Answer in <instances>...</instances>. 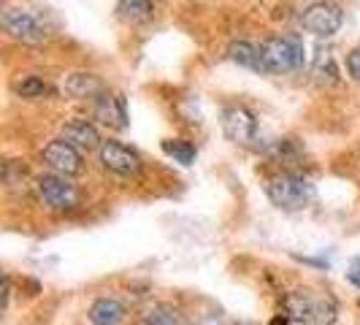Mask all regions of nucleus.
Returning <instances> with one entry per match:
<instances>
[{
    "mask_svg": "<svg viewBox=\"0 0 360 325\" xmlns=\"http://www.w3.org/2000/svg\"><path fill=\"white\" fill-rule=\"evenodd\" d=\"M266 196L274 206H279L282 212H301L314 200L317 190L311 179L295 171H279L266 179Z\"/></svg>",
    "mask_w": 360,
    "mask_h": 325,
    "instance_id": "f257e3e1",
    "label": "nucleus"
},
{
    "mask_svg": "<svg viewBox=\"0 0 360 325\" xmlns=\"http://www.w3.org/2000/svg\"><path fill=\"white\" fill-rule=\"evenodd\" d=\"M285 312L292 323L330 325L336 320V301L330 295H314L311 290H292L285 295Z\"/></svg>",
    "mask_w": 360,
    "mask_h": 325,
    "instance_id": "f03ea898",
    "label": "nucleus"
},
{
    "mask_svg": "<svg viewBox=\"0 0 360 325\" xmlns=\"http://www.w3.org/2000/svg\"><path fill=\"white\" fill-rule=\"evenodd\" d=\"M263 73H292L304 65V44L298 36H269L260 44Z\"/></svg>",
    "mask_w": 360,
    "mask_h": 325,
    "instance_id": "7ed1b4c3",
    "label": "nucleus"
},
{
    "mask_svg": "<svg viewBox=\"0 0 360 325\" xmlns=\"http://www.w3.org/2000/svg\"><path fill=\"white\" fill-rule=\"evenodd\" d=\"M36 196L44 203V209H49L54 215H71L82 206V193L68 177L60 174H44L36 179Z\"/></svg>",
    "mask_w": 360,
    "mask_h": 325,
    "instance_id": "20e7f679",
    "label": "nucleus"
},
{
    "mask_svg": "<svg viewBox=\"0 0 360 325\" xmlns=\"http://www.w3.org/2000/svg\"><path fill=\"white\" fill-rule=\"evenodd\" d=\"M0 25H3L6 36L17 44H25V46H44L49 41L46 25L33 11L19 8V6H6L0 11Z\"/></svg>",
    "mask_w": 360,
    "mask_h": 325,
    "instance_id": "39448f33",
    "label": "nucleus"
},
{
    "mask_svg": "<svg viewBox=\"0 0 360 325\" xmlns=\"http://www.w3.org/2000/svg\"><path fill=\"white\" fill-rule=\"evenodd\" d=\"M344 11L330 0H317L301 11V27L317 38H330L342 30Z\"/></svg>",
    "mask_w": 360,
    "mask_h": 325,
    "instance_id": "423d86ee",
    "label": "nucleus"
},
{
    "mask_svg": "<svg viewBox=\"0 0 360 325\" xmlns=\"http://www.w3.org/2000/svg\"><path fill=\"white\" fill-rule=\"evenodd\" d=\"M219 125L225 139L236 146L252 149L257 141V117L247 106H225L219 111Z\"/></svg>",
    "mask_w": 360,
    "mask_h": 325,
    "instance_id": "0eeeda50",
    "label": "nucleus"
},
{
    "mask_svg": "<svg viewBox=\"0 0 360 325\" xmlns=\"http://www.w3.org/2000/svg\"><path fill=\"white\" fill-rule=\"evenodd\" d=\"M98 158H101V165L117 174V177H125V179H136L144 168L141 158L130 149V146L120 144V141H103V146L98 149Z\"/></svg>",
    "mask_w": 360,
    "mask_h": 325,
    "instance_id": "6e6552de",
    "label": "nucleus"
},
{
    "mask_svg": "<svg viewBox=\"0 0 360 325\" xmlns=\"http://www.w3.org/2000/svg\"><path fill=\"white\" fill-rule=\"evenodd\" d=\"M41 160L44 165L52 171V174H60V177H76L82 174V152L71 146L65 139H54L44 146L41 152Z\"/></svg>",
    "mask_w": 360,
    "mask_h": 325,
    "instance_id": "1a4fd4ad",
    "label": "nucleus"
},
{
    "mask_svg": "<svg viewBox=\"0 0 360 325\" xmlns=\"http://www.w3.org/2000/svg\"><path fill=\"white\" fill-rule=\"evenodd\" d=\"M60 139H65V141L71 146H76L79 152H95V149L103 146L98 127L92 125L90 120H84V117L68 120V122L63 125V130H60Z\"/></svg>",
    "mask_w": 360,
    "mask_h": 325,
    "instance_id": "9d476101",
    "label": "nucleus"
},
{
    "mask_svg": "<svg viewBox=\"0 0 360 325\" xmlns=\"http://www.w3.org/2000/svg\"><path fill=\"white\" fill-rule=\"evenodd\" d=\"M92 117L106 127H114V130H122L127 125V108H125V98L122 95H111V92H103L101 98L92 101Z\"/></svg>",
    "mask_w": 360,
    "mask_h": 325,
    "instance_id": "9b49d317",
    "label": "nucleus"
},
{
    "mask_svg": "<svg viewBox=\"0 0 360 325\" xmlns=\"http://www.w3.org/2000/svg\"><path fill=\"white\" fill-rule=\"evenodd\" d=\"M63 92H65L68 98H73V101H95V98H101V95L106 92V84H103L95 73L76 71L65 76Z\"/></svg>",
    "mask_w": 360,
    "mask_h": 325,
    "instance_id": "f8f14e48",
    "label": "nucleus"
},
{
    "mask_svg": "<svg viewBox=\"0 0 360 325\" xmlns=\"http://www.w3.org/2000/svg\"><path fill=\"white\" fill-rule=\"evenodd\" d=\"M311 79L323 87H330V84H339L342 79V71H339V63H336V54L328 46H317L314 54H311Z\"/></svg>",
    "mask_w": 360,
    "mask_h": 325,
    "instance_id": "ddd939ff",
    "label": "nucleus"
},
{
    "mask_svg": "<svg viewBox=\"0 0 360 325\" xmlns=\"http://www.w3.org/2000/svg\"><path fill=\"white\" fill-rule=\"evenodd\" d=\"M87 317L92 325H122L127 317V309L120 298H98V301H92Z\"/></svg>",
    "mask_w": 360,
    "mask_h": 325,
    "instance_id": "4468645a",
    "label": "nucleus"
},
{
    "mask_svg": "<svg viewBox=\"0 0 360 325\" xmlns=\"http://www.w3.org/2000/svg\"><path fill=\"white\" fill-rule=\"evenodd\" d=\"M139 325H190L187 314L174 304H152L141 314Z\"/></svg>",
    "mask_w": 360,
    "mask_h": 325,
    "instance_id": "2eb2a0df",
    "label": "nucleus"
},
{
    "mask_svg": "<svg viewBox=\"0 0 360 325\" xmlns=\"http://www.w3.org/2000/svg\"><path fill=\"white\" fill-rule=\"evenodd\" d=\"M11 90L17 92L19 98H25V101H44V98L54 95V87L41 76H22L11 84Z\"/></svg>",
    "mask_w": 360,
    "mask_h": 325,
    "instance_id": "dca6fc26",
    "label": "nucleus"
},
{
    "mask_svg": "<svg viewBox=\"0 0 360 325\" xmlns=\"http://www.w3.org/2000/svg\"><path fill=\"white\" fill-rule=\"evenodd\" d=\"M155 14V3L152 0H117V17L130 25H141L149 22Z\"/></svg>",
    "mask_w": 360,
    "mask_h": 325,
    "instance_id": "f3484780",
    "label": "nucleus"
},
{
    "mask_svg": "<svg viewBox=\"0 0 360 325\" xmlns=\"http://www.w3.org/2000/svg\"><path fill=\"white\" fill-rule=\"evenodd\" d=\"M228 57L238 63L241 68H250V71H263V63H260V46H252L247 41H236L228 46Z\"/></svg>",
    "mask_w": 360,
    "mask_h": 325,
    "instance_id": "a211bd4d",
    "label": "nucleus"
},
{
    "mask_svg": "<svg viewBox=\"0 0 360 325\" xmlns=\"http://www.w3.org/2000/svg\"><path fill=\"white\" fill-rule=\"evenodd\" d=\"M162 152L168 158H174L176 162H181V165H190V162L195 160V155H198V149L190 144V141H184V139H168V141H162Z\"/></svg>",
    "mask_w": 360,
    "mask_h": 325,
    "instance_id": "6ab92c4d",
    "label": "nucleus"
},
{
    "mask_svg": "<svg viewBox=\"0 0 360 325\" xmlns=\"http://www.w3.org/2000/svg\"><path fill=\"white\" fill-rule=\"evenodd\" d=\"M27 177V171H25V165L19 160H6L3 162V184L8 187V190H14L17 184H22Z\"/></svg>",
    "mask_w": 360,
    "mask_h": 325,
    "instance_id": "aec40b11",
    "label": "nucleus"
},
{
    "mask_svg": "<svg viewBox=\"0 0 360 325\" xmlns=\"http://www.w3.org/2000/svg\"><path fill=\"white\" fill-rule=\"evenodd\" d=\"M347 71L360 84V46H355L352 52L347 54Z\"/></svg>",
    "mask_w": 360,
    "mask_h": 325,
    "instance_id": "412c9836",
    "label": "nucleus"
},
{
    "mask_svg": "<svg viewBox=\"0 0 360 325\" xmlns=\"http://www.w3.org/2000/svg\"><path fill=\"white\" fill-rule=\"evenodd\" d=\"M288 323H290V314H288V312H282L279 317H274V320H271V325H288Z\"/></svg>",
    "mask_w": 360,
    "mask_h": 325,
    "instance_id": "4be33fe9",
    "label": "nucleus"
}]
</instances>
